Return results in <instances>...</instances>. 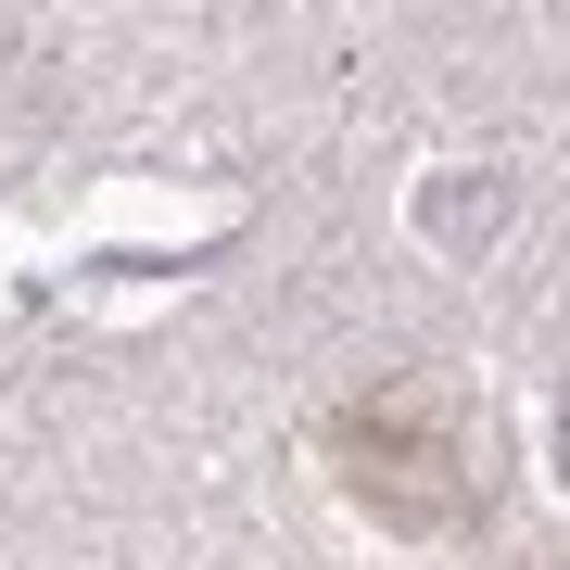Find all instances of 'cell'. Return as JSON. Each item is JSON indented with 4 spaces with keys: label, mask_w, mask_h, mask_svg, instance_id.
<instances>
[{
    "label": "cell",
    "mask_w": 570,
    "mask_h": 570,
    "mask_svg": "<svg viewBox=\"0 0 570 570\" xmlns=\"http://www.w3.org/2000/svg\"><path fill=\"white\" fill-rule=\"evenodd\" d=\"M317 456H330V494H343L355 520L406 532V546H431V532H469L494 494V431L456 406V393L431 381H367L343 393V406L317 419Z\"/></svg>",
    "instance_id": "obj_1"
},
{
    "label": "cell",
    "mask_w": 570,
    "mask_h": 570,
    "mask_svg": "<svg viewBox=\"0 0 570 570\" xmlns=\"http://www.w3.org/2000/svg\"><path fill=\"white\" fill-rule=\"evenodd\" d=\"M532 570H570V558H532Z\"/></svg>",
    "instance_id": "obj_2"
}]
</instances>
